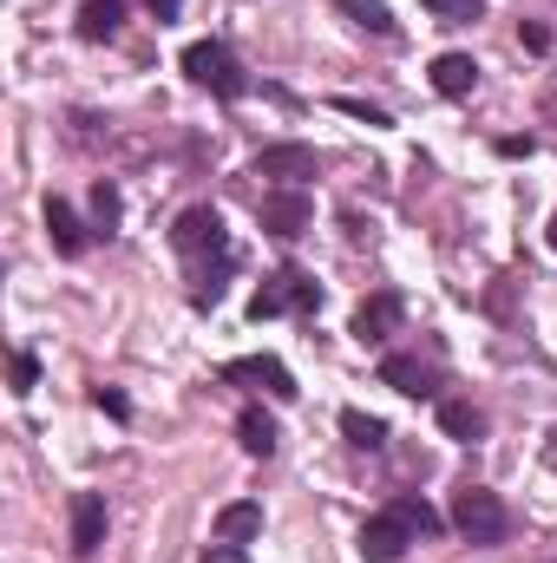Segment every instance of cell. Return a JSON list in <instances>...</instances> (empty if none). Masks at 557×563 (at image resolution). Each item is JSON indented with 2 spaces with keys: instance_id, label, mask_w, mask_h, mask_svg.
Listing matches in <instances>:
<instances>
[{
  "instance_id": "cell-24",
  "label": "cell",
  "mask_w": 557,
  "mask_h": 563,
  "mask_svg": "<svg viewBox=\"0 0 557 563\" xmlns=\"http://www.w3.org/2000/svg\"><path fill=\"white\" fill-rule=\"evenodd\" d=\"M33 380H40V361L33 354H13V394H33Z\"/></svg>"
},
{
  "instance_id": "cell-22",
  "label": "cell",
  "mask_w": 557,
  "mask_h": 563,
  "mask_svg": "<svg viewBox=\"0 0 557 563\" xmlns=\"http://www.w3.org/2000/svg\"><path fill=\"white\" fill-rule=\"evenodd\" d=\"M426 13H439V20H452V26H466V20H479V0H426Z\"/></svg>"
},
{
  "instance_id": "cell-5",
  "label": "cell",
  "mask_w": 557,
  "mask_h": 563,
  "mask_svg": "<svg viewBox=\"0 0 557 563\" xmlns=\"http://www.w3.org/2000/svg\"><path fill=\"white\" fill-rule=\"evenodd\" d=\"M256 177H276L282 190H295L302 177H315V151L308 144H263L256 151Z\"/></svg>"
},
{
  "instance_id": "cell-18",
  "label": "cell",
  "mask_w": 557,
  "mask_h": 563,
  "mask_svg": "<svg viewBox=\"0 0 557 563\" xmlns=\"http://www.w3.org/2000/svg\"><path fill=\"white\" fill-rule=\"evenodd\" d=\"M439 426H446V439H459V445H472V439L485 432V413H479L472 400H446V407H439Z\"/></svg>"
},
{
  "instance_id": "cell-12",
  "label": "cell",
  "mask_w": 557,
  "mask_h": 563,
  "mask_svg": "<svg viewBox=\"0 0 557 563\" xmlns=\"http://www.w3.org/2000/svg\"><path fill=\"white\" fill-rule=\"evenodd\" d=\"M217 538H223V544H256V538H263V505H250V498L223 505V511H217Z\"/></svg>"
},
{
  "instance_id": "cell-28",
  "label": "cell",
  "mask_w": 557,
  "mask_h": 563,
  "mask_svg": "<svg viewBox=\"0 0 557 563\" xmlns=\"http://www.w3.org/2000/svg\"><path fill=\"white\" fill-rule=\"evenodd\" d=\"M551 465H557V432H551Z\"/></svg>"
},
{
  "instance_id": "cell-11",
  "label": "cell",
  "mask_w": 557,
  "mask_h": 563,
  "mask_svg": "<svg viewBox=\"0 0 557 563\" xmlns=\"http://www.w3.org/2000/svg\"><path fill=\"white\" fill-rule=\"evenodd\" d=\"M472 86H479V66H472L466 53H439V59H433V92H439V99H466Z\"/></svg>"
},
{
  "instance_id": "cell-13",
  "label": "cell",
  "mask_w": 557,
  "mask_h": 563,
  "mask_svg": "<svg viewBox=\"0 0 557 563\" xmlns=\"http://www.w3.org/2000/svg\"><path fill=\"white\" fill-rule=\"evenodd\" d=\"M46 230H53V250H59V256H79V250H86V223H79V210H73L66 197L46 203Z\"/></svg>"
},
{
  "instance_id": "cell-19",
  "label": "cell",
  "mask_w": 557,
  "mask_h": 563,
  "mask_svg": "<svg viewBox=\"0 0 557 563\" xmlns=\"http://www.w3.org/2000/svg\"><path fill=\"white\" fill-rule=\"evenodd\" d=\"M387 511H394V518H401V525H407V531H414V538H433V531H439V525H446V518H439V511H433V505H426V498H414V492H401V498H394V505H387Z\"/></svg>"
},
{
  "instance_id": "cell-6",
  "label": "cell",
  "mask_w": 557,
  "mask_h": 563,
  "mask_svg": "<svg viewBox=\"0 0 557 563\" xmlns=\"http://www.w3.org/2000/svg\"><path fill=\"white\" fill-rule=\"evenodd\" d=\"M256 217H263V230H270V236H302V230L315 223V203H308L302 190H270Z\"/></svg>"
},
{
  "instance_id": "cell-23",
  "label": "cell",
  "mask_w": 557,
  "mask_h": 563,
  "mask_svg": "<svg viewBox=\"0 0 557 563\" xmlns=\"http://www.w3.org/2000/svg\"><path fill=\"white\" fill-rule=\"evenodd\" d=\"M335 112H348V119H361V125H394L381 106H368V99H335Z\"/></svg>"
},
{
  "instance_id": "cell-25",
  "label": "cell",
  "mask_w": 557,
  "mask_h": 563,
  "mask_svg": "<svg viewBox=\"0 0 557 563\" xmlns=\"http://www.w3.org/2000/svg\"><path fill=\"white\" fill-rule=\"evenodd\" d=\"M92 400H99V413H112V420H125V413H132V400H125V394H112V387H99Z\"/></svg>"
},
{
  "instance_id": "cell-8",
  "label": "cell",
  "mask_w": 557,
  "mask_h": 563,
  "mask_svg": "<svg viewBox=\"0 0 557 563\" xmlns=\"http://www.w3.org/2000/svg\"><path fill=\"white\" fill-rule=\"evenodd\" d=\"M401 314H407L401 295H374V301H361V308H354V341H361V347H368V341H387V334L401 328Z\"/></svg>"
},
{
  "instance_id": "cell-1",
  "label": "cell",
  "mask_w": 557,
  "mask_h": 563,
  "mask_svg": "<svg viewBox=\"0 0 557 563\" xmlns=\"http://www.w3.org/2000/svg\"><path fill=\"white\" fill-rule=\"evenodd\" d=\"M452 531H459L466 544L492 551V544L512 538V511H505L499 492H485V485H459V492H452Z\"/></svg>"
},
{
  "instance_id": "cell-7",
  "label": "cell",
  "mask_w": 557,
  "mask_h": 563,
  "mask_svg": "<svg viewBox=\"0 0 557 563\" xmlns=\"http://www.w3.org/2000/svg\"><path fill=\"white\" fill-rule=\"evenodd\" d=\"M407 544H414V531H407L394 511L361 525V558H368V563H401V558H407Z\"/></svg>"
},
{
  "instance_id": "cell-26",
  "label": "cell",
  "mask_w": 557,
  "mask_h": 563,
  "mask_svg": "<svg viewBox=\"0 0 557 563\" xmlns=\"http://www.w3.org/2000/svg\"><path fill=\"white\" fill-rule=\"evenodd\" d=\"M204 563H250V558H243V544H223V538H217V544L204 551Z\"/></svg>"
},
{
  "instance_id": "cell-17",
  "label": "cell",
  "mask_w": 557,
  "mask_h": 563,
  "mask_svg": "<svg viewBox=\"0 0 557 563\" xmlns=\"http://www.w3.org/2000/svg\"><path fill=\"white\" fill-rule=\"evenodd\" d=\"M125 20V0H86L79 7V40H112Z\"/></svg>"
},
{
  "instance_id": "cell-14",
  "label": "cell",
  "mask_w": 557,
  "mask_h": 563,
  "mask_svg": "<svg viewBox=\"0 0 557 563\" xmlns=\"http://www.w3.org/2000/svg\"><path fill=\"white\" fill-rule=\"evenodd\" d=\"M381 387L426 400V394H433V367H419V361H407V354H387V361H381Z\"/></svg>"
},
{
  "instance_id": "cell-27",
  "label": "cell",
  "mask_w": 557,
  "mask_h": 563,
  "mask_svg": "<svg viewBox=\"0 0 557 563\" xmlns=\"http://www.w3.org/2000/svg\"><path fill=\"white\" fill-rule=\"evenodd\" d=\"M144 7H151L157 20H177V7H184V0H144Z\"/></svg>"
},
{
  "instance_id": "cell-21",
  "label": "cell",
  "mask_w": 557,
  "mask_h": 563,
  "mask_svg": "<svg viewBox=\"0 0 557 563\" xmlns=\"http://www.w3.org/2000/svg\"><path fill=\"white\" fill-rule=\"evenodd\" d=\"M92 217H99V230H112V223H119V184H106V177L92 184Z\"/></svg>"
},
{
  "instance_id": "cell-2",
  "label": "cell",
  "mask_w": 557,
  "mask_h": 563,
  "mask_svg": "<svg viewBox=\"0 0 557 563\" xmlns=\"http://www.w3.org/2000/svg\"><path fill=\"white\" fill-rule=\"evenodd\" d=\"M184 73H190L204 92H217V99H243V92H250V73H243V66H237V53H230V46H217V40L184 46Z\"/></svg>"
},
{
  "instance_id": "cell-20",
  "label": "cell",
  "mask_w": 557,
  "mask_h": 563,
  "mask_svg": "<svg viewBox=\"0 0 557 563\" xmlns=\"http://www.w3.org/2000/svg\"><path fill=\"white\" fill-rule=\"evenodd\" d=\"M341 432H348V445H361V452H381V445H387V426L368 420L361 407H348V413H341Z\"/></svg>"
},
{
  "instance_id": "cell-4",
  "label": "cell",
  "mask_w": 557,
  "mask_h": 563,
  "mask_svg": "<svg viewBox=\"0 0 557 563\" xmlns=\"http://www.w3.org/2000/svg\"><path fill=\"white\" fill-rule=\"evenodd\" d=\"M315 301H321L315 276H302V269H276V276L250 295V321H270V314H288V308H315Z\"/></svg>"
},
{
  "instance_id": "cell-10",
  "label": "cell",
  "mask_w": 557,
  "mask_h": 563,
  "mask_svg": "<svg viewBox=\"0 0 557 563\" xmlns=\"http://www.w3.org/2000/svg\"><path fill=\"white\" fill-rule=\"evenodd\" d=\"M223 380H256V387H270L276 400H295L302 387H295V374L282 367V361H270V354H256V361H230L223 367Z\"/></svg>"
},
{
  "instance_id": "cell-3",
  "label": "cell",
  "mask_w": 557,
  "mask_h": 563,
  "mask_svg": "<svg viewBox=\"0 0 557 563\" xmlns=\"http://www.w3.org/2000/svg\"><path fill=\"white\" fill-rule=\"evenodd\" d=\"M171 243H177V256L197 269L204 256H230V236H223V217L210 210V203H197V210H184L177 223H171Z\"/></svg>"
},
{
  "instance_id": "cell-16",
  "label": "cell",
  "mask_w": 557,
  "mask_h": 563,
  "mask_svg": "<svg viewBox=\"0 0 557 563\" xmlns=\"http://www.w3.org/2000/svg\"><path fill=\"white\" fill-rule=\"evenodd\" d=\"M237 439H243V452H250V459H270L282 432H276V420H270L263 407H243V420H237Z\"/></svg>"
},
{
  "instance_id": "cell-29",
  "label": "cell",
  "mask_w": 557,
  "mask_h": 563,
  "mask_svg": "<svg viewBox=\"0 0 557 563\" xmlns=\"http://www.w3.org/2000/svg\"><path fill=\"white\" fill-rule=\"evenodd\" d=\"M551 250H557V223H551Z\"/></svg>"
},
{
  "instance_id": "cell-15",
  "label": "cell",
  "mask_w": 557,
  "mask_h": 563,
  "mask_svg": "<svg viewBox=\"0 0 557 563\" xmlns=\"http://www.w3.org/2000/svg\"><path fill=\"white\" fill-rule=\"evenodd\" d=\"M335 13H348V20H354L361 33H374V40H394V33H401V20H394L381 0H335Z\"/></svg>"
},
{
  "instance_id": "cell-9",
  "label": "cell",
  "mask_w": 557,
  "mask_h": 563,
  "mask_svg": "<svg viewBox=\"0 0 557 563\" xmlns=\"http://www.w3.org/2000/svg\"><path fill=\"white\" fill-rule=\"evenodd\" d=\"M99 544H106V498H99V492H79V498H73V551L92 558Z\"/></svg>"
}]
</instances>
